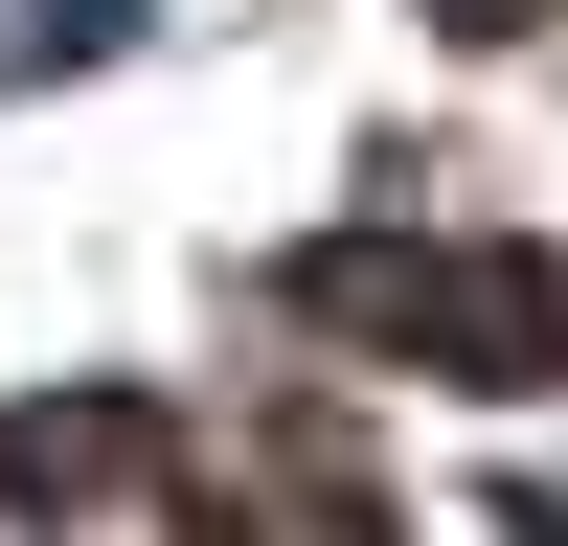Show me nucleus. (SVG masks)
<instances>
[{
	"label": "nucleus",
	"mask_w": 568,
	"mask_h": 546,
	"mask_svg": "<svg viewBox=\"0 0 568 546\" xmlns=\"http://www.w3.org/2000/svg\"><path fill=\"white\" fill-rule=\"evenodd\" d=\"M136 0H23V23H0V69H69V46H114Z\"/></svg>",
	"instance_id": "f257e3e1"
}]
</instances>
